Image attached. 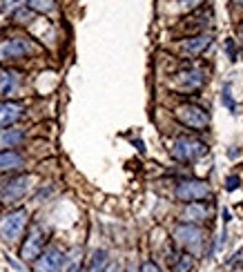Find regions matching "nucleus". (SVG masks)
Listing matches in <instances>:
<instances>
[{
  "instance_id": "nucleus-1",
  "label": "nucleus",
  "mask_w": 243,
  "mask_h": 272,
  "mask_svg": "<svg viewBox=\"0 0 243 272\" xmlns=\"http://www.w3.org/2000/svg\"><path fill=\"white\" fill-rule=\"evenodd\" d=\"M27 225V210H9V212L0 214V236L7 243H14L22 234Z\"/></svg>"
},
{
  "instance_id": "nucleus-2",
  "label": "nucleus",
  "mask_w": 243,
  "mask_h": 272,
  "mask_svg": "<svg viewBox=\"0 0 243 272\" xmlns=\"http://www.w3.org/2000/svg\"><path fill=\"white\" fill-rule=\"evenodd\" d=\"M205 152H207V145L199 139H190V136H179L172 145V156L183 163L196 161V158H201Z\"/></svg>"
},
{
  "instance_id": "nucleus-3",
  "label": "nucleus",
  "mask_w": 243,
  "mask_h": 272,
  "mask_svg": "<svg viewBox=\"0 0 243 272\" xmlns=\"http://www.w3.org/2000/svg\"><path fill=\"white\" fill-rule=\"evenodd\" d=\"M177 118H179V123H183L185 127H192V129H205L207 125H210V116H207V112L203 110V107L199 105H181L177 107Z\"/></svg>"
},
{
  "instance_id": "nucleus-4",
  "label": "nucleus",
  "mask_w": 243,
  "mask_h": 272,
  "mask_svg": "<svg viewBox=\"0 0 243 272\" xmlns=\"http://www.w3.org/2000/svg\"><path fill=\"white\" fill-rule=\"evenodd\" d=\"M174 236L181 246L188 248V252L194 257V254H201V248H203V230L199 225H192V223H181L177 225L174 230Z\"/></svg>"
},
{
  "instance_id": "nucleus-5",
  "label": "nucleus",
  "mask_w": 243,
  "mask_h": 272,
  "mask_svg": "<svg viewBox=\"0 0 243 272\" xmlns=\"http://www.w3.org/2000/svg\"><path fill=\"white\" fill-rule=\"evenodd\" d=\"M31 185V177H14L9 181H5L3 185H0V201L5 203V206H11V203H18L22 196L27 194V190H29Z\"/></svg>"
},
{
  "instance_id": "nucleus-6",
  "label": "nucleus",
  "mask_w": 243,
  "mask_h": 272,
  "mask_svg": "<svg viewBox=\"0 0 243 272\" xmlns=\"http://www.w3.org/2000/svg\"><path fill=\"white\" fill-rule=\"evenodd\" d=\"M210 196V185L205 181H196V179H188L181 181L177 185V199L185 201V203H196L201 199H207Z\"/></svg>"
},
{
  "instance_id": "nucleus-7",
  "label": "nucleus",
  "mask_w": 243,
  "mask_h": 272,
  "mask_svg": "<svg viewBox=\"0 0 243 272\" xmlns=\"http://www.w3.org/2000/svg\"><path fill=\"white\" fill-rule=\"evenodd\" d=\"M43 243H45V234H43L41 225H31L29 234H27V239L20 248V257L25 259V261H36L38 254L43 252Z\"/></svg>"
},
{
  "instance_id": "nucleus-8",
  "label": "nucleus",
  "mask_w": 243,
  "mask_h": 272,
  "mask_svg": "<svg viewBox=\"0 0 243 272\" xmlns=\"http://www.w3.org/2000/svg\"><path fill=\"white\" fill-rule=\"evenodd\" d=\"M65 263V254L58 250V248H47L45 252H41V257L36 259V265H33V272H60Z\"/></svg>"
},
{
  "instance_id": "nucleus-9",
  "label": "nucleus",
  "mask_w": 243,
  "mask_h": 272,
  "mask_svg": "<svg viewBox=\"0 0 243 272\" xmlns=\"http://www.w3.org/2000/svg\"><path fill=\"white\" fill-rule=\"evenodd\" d=\"M29 52H31V45L25 38H5V41H0V60L22 58Z\"/></svg>"
},
{
  "instance_id": "nucleus-10",
  "label": "nucleus",
  "mask_w": 243,
  "mask_h": 272,
  "mask_svg": "<svg viewBox=\"0 0 243 272\" xmlns=\"http://www.w3.org/2000/svg\"><path fill=\"white\" fill-rule=\"evenodd\" d=\"M22 116V105L11 103V100H0V129L9 127Z\"/></svg>"
},
{
  "instance_id": "nucleus-11",
  "label": "nucleus",
  "mask_w": 243,
  "mask_h": 272,
  "mask_svg": "<svg viewBox=\"0 0 243 272\" xmlns=\"http://www.w3.org/2000/svg\"><path fill=\"white\" fill-rule=\"evenodd\" d=\"M20 74L14 70H0V96H11L18 89Z\"/></svg>"
},
{
  "instance_id": "nucleus-12",
  "label": "nucleus",
  "mask_w": 243,
  "mask_h": 272,
  "mask_svg": "<svg viewBox=\"0 0 243 272\" xmlns=\"http://www.w3.org/2000/svg\"><path fill=\"white\" fill-rule=\"evenodd\" d=\"M22 163H25V158H22V154H18V152H14V150L0 152V172L18 169V167H22Z\"/></svg>"
},
{
  "instance_id": "nucleus-13",
  "label": "nucleus",
  "mask_w": 243,
  "mask_h": 272,
  "mask_svg": "<svg viewBox=\"0 0 243 272\" xmlns=\"http://www.w3.org/2000/svg\"><path fill=\"white\" fill-rule=\"evenodd\" d=\"M25 141V132L18 127H11V129H0V152L7 150V147H16Z\"/></svg>"
},
{
  "instance_id": "nucleus-14",
  "label": "nucleus",
  "mask_w": 243,
  "mask_h": 272,
  "mask_svg": "<svg viewBox=\"0 0 243 272\" xmlns=\"http://www.w3.org/2000/svg\"><path fill=\"white\" fill-rule=\"evenodd\" d=\"M177 81H179L181 87H185V89H196L203 85V81H205V72H201V70L185 72V74H181Z\"/></svg>"
},
{
  "instance_id": "nucleus-15",
  "label": "nucleus",
  "mask_w": 243,
  "mask_h": 272,
  "mask_svg": "<svg viewBox=\"0 0 243 272\" xmlns=\"http://www.w3.org/2000/svg\"><path fill=\"white\" fill-rule=\"evenodd\" d=\"M210 43H212V36H207V33H201V36L188 38V41L183 43V49H185V52H188V54L196 56V54H201L203 49H207V47H210Z\"/></svg>"
},
{
  "instance_id": "nucleus-16",
  "label": "nucleus",
  "mask_w": 243,
  "mask_h": 272,
  "mask_svg": "<svg viewBox=\"0 0 243 272\" xmlns=\"http://www.w3.org/2000/svg\"><path fill=\"white\" fill-rule=\"evenodd\" d=\"M183 217H185V221H203V219L210 217V206H205V203H199V201L190 203V206L185 208Z\"/></svg>"
},
{
  "instance_id": "nucleus-17",
  "label": "nucleus",
  "mask_w": 243,
  "mask_h": 272,
  "mask_svg": "<svg viewBox=\"0 0 243 272\" xmlns=\"http://www.w3.org/2000/svg\"><path fill=\"white\" fill-rule=\"evenodd\" d=\"M107 265H110V257H107V252L105 250H96L92 254V259H89L87 270L85 272H105Z\"/></svg>"
},
{
  "instance_id": "nucleus-18",
  "label": "nucleus",
  "mask_w": 243,
  "mask_h": 272,
  "mask_svg": "<svg viewBox=\"0 0 243 272\" xmlns=\"http://www.w3.org/2000/svg\"><path fill=\"white\" fill-rule=\"evenodd\" d=\"M194 268V257L188 252L179 254V257H172V272H192Z\"/></svg>"
},
{
  "instance_id": "nucleus-19",
  "label": "nucleus",
  "mask_w": 243,
  "mask_h": 272,
  "mask_svg": "<svg viewBox=\"0 0 243 272\" xmlns=\"http://www.w3.org/2000/svg\"><path fill=\"white\" fill-rule=\"evenodd\" d=\"M56 7V0H29L31 11H41V14H49Z\"/></svg>"
},
{
  "instance_id": "nucleus-20",
  "label": "nucleus",
  "mask_w": 243,
  "mask_h": 272,
  "mask_svg": "<svg viewBox=\"0 0 243 272\" xmlns=\"http://www.w3.org/2000/svg\"><path fill=\"white\" fill-rule=\"evenodd\" d=\"M33 18V11L31 9H25V7H20V9H16V20L22 22V25H27Z\"/></svg>"
},
{
  "instance_id": "nucleus-21",
  "label": "nucleus",
  "mask_w": 243,
  "mask_h": 272,
  "mask_svg": "<svg viewBox=\"0 0 243 272\" xmlns=\"http://www.w3.org/2000/svg\"><path fill=\"white\" fill-rule=\"evenodd\" d=\"M221 103L228 107L230 112H234V100H232V96H230V85H225L223 87V94H221Z\"/></svg>"
},
{
  "instance_id": "nucleus-22",
  "label": "nucleus",
  "mask_w": 243,
  "mask_h": 272,
  "mask_svg": "<svg viewBox=\"0 0 243 272\" xmlns=\"http://www.w3.org/2000/svg\"><path fill=\"white\" fill-rule=\"evenodd\" d=\"M25 5V0H3V11H16Z\"/></svg>"
},
{
  "instance_id": "nucleus-23",
  "label": "nucleus",
  "mask_w": 243,
  "mask_h": 272,
  "mask_svg": "<svg viewBox=\"0 0 243 272\" xmlns=\"http://www.w3.org/2000/svg\"><path fill=\"white\" fill-rule=\"evenodd\" d=\"M141 272H161V268L154 261H145L143 265H141Z\"/></svg>"
},
{
  "instance_id": "nucleus-24",
  "label": "nucleus",
  "mask_w": 243,
  "mask_h": 272,
  "mask_svg": "<svg viewBox=\"0 0 243 272\" xmlns=\"http://www.w3.org/2000/svg\"><path fill=\"white\" fill-rule=\"evenodd\" d=\"M239 183H241V181H239V177H230V179H228V183H225V188H228L230 192H232V190H236V188H239Z\"/></svg>"
},
{
  "instance_id": "nucleus-25",
  "label": "nucleus",
  "mask_w": 243,
  "mask_h": 272,
  "mask_svg": "<svg viewBox=\"0 0 243 272\" xmlns=\"http://www.w3.org/2000/svg\"><path fill=\"white\" fill-rule=\"evenodd\" d=\"M203 0H181V5H183L185 9H192V7H196V5H201Z\"/></svg>"
},
{
  "instance_id": "nucleus-26",
  "label": "nucleus",
  "mask_w": 243,
  "mask_h": 272,
  "mask_svg": "<svg viewBox=\"0 0 243 272\" xmlns=\"http://www.w3.org/2000/svg\"><path fill=\"white\" fill-rule=\"evenodd\" d=\"M105 272H121V268H118L116 263H112V265H107V270Z\"/></svg>"
},
{
  "instance_id": "nucleus-27",
  "label": "nucleus",
  "mask_w": 243,
  "mask_h": 272,
  "mask_svg": "<svg viewBox=\"0 0 243 272\" xmlns=\"http://www.w3.org/2000/svg\"><path fill=\"white\" fill-rule=\"evenodd\" d=\"M67 272H83V270H81V265H76V263H74V265H72V268L67 270Z\"/></svg>"
},
{
  "instance_id": "nucleus-28",
  "label": "nucleus",
  "mask_w": 243,
  "mask_h": 272,
  "mask_svg": "<svg viewBox=\"0 0 243 272\" xmlns=\"http://www.w3.org/2000/svg\"><path fill=\"white\" fill-rule=\"evenodd\" d=\"M241 38H243V27H241Z\"/></svg>"
},
{
  "instance_id": "nucleus-29",
  "label": "nucleus",
  "mask_w": 243,
  "mask_h": 272,
  "mask_svg": "<svg viewBox=\"0 0 243 272\" xmlns=\"http://www.w3.org/2000/svg\"><path fill=\"white\" fill-rule=\"evenodd\" d=\"M127 272H134V270H127Z\"/></svg>"
}]
</instances>
